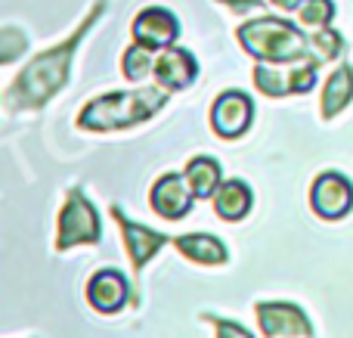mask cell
<instances>
[{
	"label": "cell",
	"instance_id": "cell-7",
	"mask_svg": "<svg viewBox=\"0 0 353 338\" xmlns=\"http://www.w3.org/2000/svg\"><path fill=\"white\" fill-rule=\"evenodd\" d=\"M257 323H261L263 335H273V338H307V335H313L310 320L288 301L257 304Z\"/></svg>",
	"mask_w": 353,
	"mask_h": 338
},
{
	"label": "cell",
	"instance_id": "cell-11",
	"mask_svg": "<svg viewBox=\"0 0 353 338\" xmlns=\"http://www.w3.org/2000/svg\"><path fill=\"white\" fill-rule=\"evenodd\" d=\"M130 289H128V279L124 273L118 270H99L97 277L87 283V301H90L93 310L99 314H115L128 304Z\"/></svg>",
	"mask_w": 353,
	"mask_h": 338
},
{
	"label": "cell",
	"instance_id": "cell-3",
	"mask_svg": "<svg viewBox=\"0 0 353 338\" xmlns=\"http://www.w3.org/2000/svg\"><path fill=\"white\" fill-rule=\"evenodd\" d=\"M165 106V93L155 87H140V90H118L109 97H97L84 106L78 115V128L84 130H118L134 128L140 121H149L155 112Z\"/></svg>",
	"mask_w": 353,
	"mask_h": 338
},
{
	"label": "cell",
	"instance_id": "cell-4",
	"mask_svg": "<svg viewBox=\"0 0 353 338\" xmlns=\"http://www.w3.org/2000/svg\"><path fill=\"white\" fill-rule=\"evenodd\" d=\"M103 239V223L93 208V202H87V196L81 190L68 192V202L59 215V239H56V252H65L74 246H93Z\"/></svg>",
	"mask_w": 353,
	"mask_h": 338
},
{
	"label": "cell",
	"instance_id": "cell-5",
	"mask_svg": "<svg viewBox=\"0 0 353 338\" xmlns=\"http://www.w3.org/2000/svg\"><path fill=\"white\" fill-rule=\"evenodd\" d=\"M251 118H254V103H251V97L242 90L220 93L211 106V128H214V134L223 137V140L242 137L245 130L251 128Z\"/></svg>",
	"mask_w": 353,
	"mask_h": 338
},
{
	"label": "cell",
	"instance_id": "cell-8",
	"mask_svg": "<svg viewBox=\"0 0 353 338\" xmlns=\"http://www.w3.org/2000/svg\"><path fill=\"white\" fill-rule=\"evenodd\" d=\"M180 37V19L165 6H146L134 19V41L152 50H168Z\"/></svg>",
	"mask_w": 353,
	"mask_h": 338
},
{
	"label": "cell",
	"instance_id": "cell-16",
	"mask_svg": "<svg viewBox=\"0 0 353 338\" xmlns=\"http://www.w3.org/2000/svg\"><path fill=\"white\" fill-rule=\"evenodd\" d=\"M350 99H353V68L341 66L323 87V118L332 121L341 109H347Z\"/></svg>",
	"mask_w": 353,
	"mask_h": 338
},
{
	"label": "cell",
	"instance_id": "cell-9",
	"mask_svg": "<svg viewBox=\"0 0 353 338\" xmlns=\"http://www.w3.org/2000/svg\"><path fill=\"white\" fill-rule=\"evenodd\" d=\"M112 215H115L118 227H121V239H124V246H128V255H130L134 270H143V267H146L149 261L161 252V246H168V242H171L165 233H155V230L143 227V223L128 221V217L121 215V208H118V205L112 208Z\"/></svg>",
	"mask_w": 353,
	"mask_h": 338
},
{
	"label": "cell",
	"instance_id": "cell-1",
	"mask_svg": "<svg viewBox=\"0 0 353 338\" xmlns=\"http://www.w3.org/2000/svg\"><path fill=\"white\" fill-rule=\"evenodd\" d=\"M103 10H105V3L99 0V3L87 12V19L78 25V31H74L68 41H62L59 47H53V50L37 53L34 59L16 74L10 90L3 93V103L16 106V109H37V106L50 103V99L62 90V84L68 81V66H72V56L78 53L81 37H84L87 28L103 16Z\"/></svg>",
	"mask_w": 353,
	"mask_h": 338
},
{
	"label": "cell",
	"instance_id": "cell-18",
	"mask_svg": "<svg viewBox=\"0 0 353 338\" xmlns=\"http://www.w3.org/2000/svg\"><path fill=\"white\" fill-rule=\"evenodd\" d=\"M155 50L146 47V43H134V47L124 50V59H121V68H124V78L130 81H143L149 72H155Z\"/></svg>",
	"mask_w": 353,
	"mask_h": 338
},
{
	"label": "cell",
	"instance_id": "cell-12",
	"mask_svg": "<svg viewBox=\"0 0 353 338\" xmlns=\"http://www.w3.org/2000/svg\"><path fill=\"white\" fill-rule=\"evenodd\" d=\"M152 74L161 81V87H168V90H183V87H189L195 81V74H199V62H195V56L189 53V50L168 47L165 53L155 59Z\"/></svg>",
	"mask_w": 353,
	"mask_h": 338
},
{
	"label": "cell",
	"instance_id": "cell-14",
	"mask_svg": "<svg viewBox=\"0 0 353 338\" xmlns=\"http://www.w3.org/2000/svg\"><path fill=\"white\" fill-rule=\"evenodd\" d=\"M251 199L254 196H251V186L245 180H226L214 192V211H217V217L236 223L251 211Z\"/></svg>",
	"mask_w": 353,
	"mask_h": 338
},
{
	"label": "cell",
	"instance_id": "cell-13",
	"mask_svg": "<svg viewBox=\"0 0 353 338\" xmlns=\"http://www.w3.org/2000/svg\"><path fill=\"white\" fill-rule=\"evenodd\" d=\"M174 248L180 255H186L189 261L195 264H226V246L217 239V236H208V233H186V236H176L174 239Z\"/></svg>",
	"mask_w": 353,
	"mask_h": 338
},
{
	"label": "cell",
	"instance_id": "cell-15",
	"mask_svg": "<svg viewBox=\"0 0 353 338\" xmlns=\"http://www.w3.org/2000/svg\"><path fill=\"white\" fill-rule=\"evenodd\" d=\"M186 183L189 190H192L195 199H211L214 192L220 190V183H223V174H220V165L211 159V155H199V159H192L186 165Z\"/></svg>",
	"mask_w": 353,
	"mask_h": 338
},
{
	"label": "cell",
	"instance_id": "cell-21",
	"mask_svg": "<svg viewBox=\"0 0 353 338\" xmlns=\"http://www.w3.org/2000/svg\"><path fill=\"white\" fill-rule=\"evenodd\" d=\"M217 335H239V338H245V335H248V329H239L236 323L217 320Z\"/></svg>",
	"mask_w": 353,
	"mask_h": 338
},
{
	"label": "cell",
	"instance_id": "cell-17",
	"mask_svg": "<svg viewBox=\"0 0 353 338\" xmlns=\"http://www.w3.org/2000/svg\"><path fill=\"white\" fill-rule=\"evenodd\" d=\"M254 84L267 97H288L292 93V72H279V66H273V62H257Z\"/></svg>",
	"mask_w": 353,
	"mask_h": 338
},
{
	"label": "cell",
	"instance_id": "cell-22",
	"mask_svg": "<svg viewBox=\"0 0 353 338\" xmlns=\"http://www.w3.org/2000/svg\"><path fill=\"white\" fill-rule=\"evenodd\" d=\"M273 6H279V10H285V12H294L298 6H304V0H270Z\"/></svg>",
	"mask_w": 353,
	"mask_h": 338
},
{
	"label": "cell",
	"instance_id": "cell-6",
	"mask_svg": "<svg viewBox=\"0 0 353 338\" xmlns=\"http://www.w3.org/2000/svg\"><path fill=\"white\" fill-rule=\"evenodd\" d=\"M310 205L323 221H338L353 208V186L344 174L325 171L313 180L310 190Z\"/></svg>",
	"mask_w": 353,
	"mask_h": 338
},
{
	"label": "cell",
	"instance_id": "cell-2",
	"mask_svg": "<svg viewBox=\"0 0 353 338\" xmlns=\"http://www.w3.org/2000/svg\"><path fill=\"white\" fill-rule=\"evenodd\" d=\"M236 34H239V43L245 47V53L254 56L257 62L285 66V62H301V59H310L313 56L310 37H307L298 25L285 22V19H276V16L251 19ZM313 59H316V56H313Z\"/></svg>",
	"mask_w": 353,
	"mask_h": 338
},
{
	"label": "cell",
	"instance_id": "cell-10",
	"mask_svg": "<svg viewBox=\"0 0 353 338\" xmlns=\"http://www.w3.org/2000/svg\"><path fill=\"white\" fill-rule=\"evenodd\" d=\"M192 190H189L186 177L180 174H165V177L155 180L152 192H149V202H152L155 215H161L165 221H180L189 215L192 208Z\"/></svg>",
	"mask_w": 353,
	"mask_h": 338
},
{
	"label": "cell",
	"instance_id": "cell-19",
	"mask_svg": "<svg viewBox=\"0 0 353 338\" xmlns=\"http://www.w3.org/2000/svg\"><path fill=\"white\" fill-rule=\"evenodd\" d=\"M332 16H335V3L332 0H304V6L298 12L301 25H307V28H325L332 22Z\"/></svg>",
	"mask_w": 353,
	"mask_h": 338
},
{
	"label": "cell",
	"instance_id": "cell-20",
	"mask_svg": "<svg viewBox=\"0 0 353 338\" xmlns=\"http://www.w3.org/2000/svg\"><path fill=\"white\" fill-rule=\"evenodd\" d=\"M310 47H313V56L323 62V59H335V56L341 53L344 41H341V34H338V31H332L329 25H325V28H316L310 34Z\"/></svg>",
	"mask_w": 353,
	"mask_h": 338
}]
</instances>
